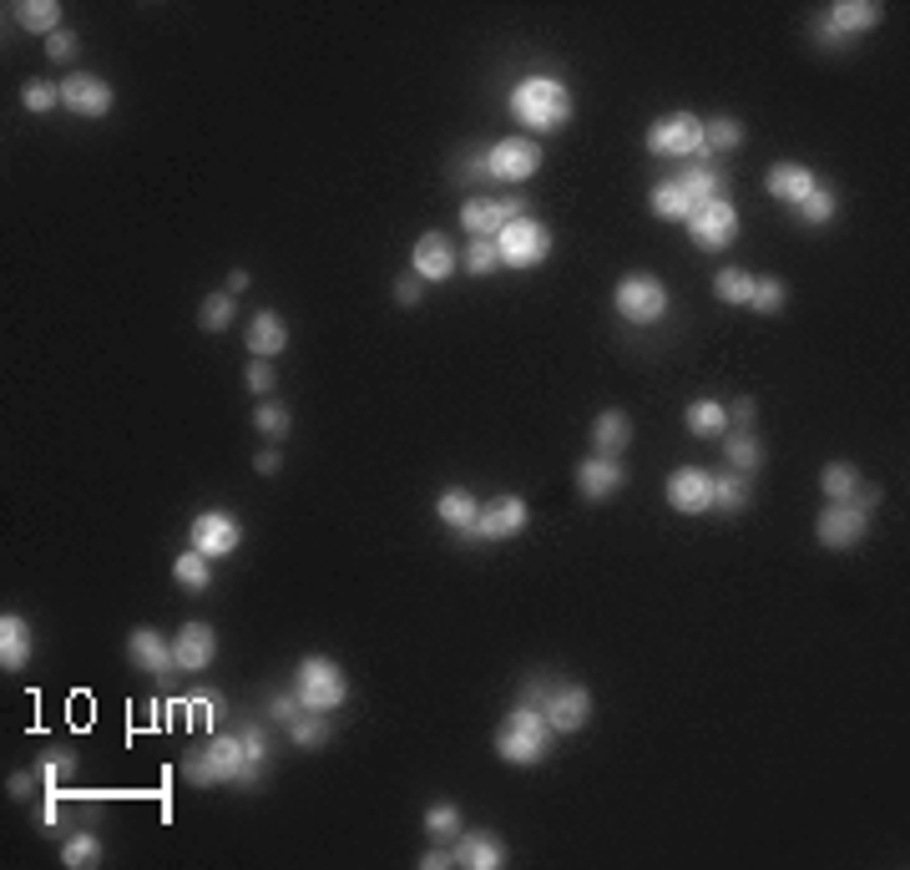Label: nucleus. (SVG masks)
<instances>
[{
    "label": "nucleus",
    "instance_id": "f704fd0d",
    "mask_svg": "<svg viewBox=\"0 0 910 870\" xmlns=\"http://www.w3.org/2000/svg\"><path fill=\"white\" fill-rule=\"evenodd\" d=\"M744 148V122L734 117H708L704 122V152L719 157V152H738Z\"/></svg>",
    "mask_w": 910,
    "mask_h": 870
},
{
    "label": "nucleus",
    "instance_id": "bf43d9fd",
    "mask_svg": "<svg viewBox=\"0 0 910 870\" xmlns=\"http://www.w3.org/2000/svg\"><path fill=\"white\" fill-rule=\"evenodd\" d=\"M253 466H258V471H264V476H274V471H279V466H283V456H279V451H264V456L253 461Z\"/></svg>",
    "mask_w": 910,
    "mask_h": 870
},
{
    "label": "nucleus",
    "instance_id": "6e6d98bb",
    "mask_svg": "<svg viewBox=\"0 0 910 870\" xmlns=\"http://www.w3.org/2000/svg\"><path fill=\"white\" fill-rule=\"evenodd\" d=\"M420 866H426V870H445V866H455V845H435V850H426V856H420Z\"/></svg>",
    "mask_w": 910,
    "mask_h": 870
},
{
    "label": "nucleus",
    "instance_id": "79ce46f5",
    "mask_svg": "<svg viewBox=\"0 0 910 870\" xmlns=\"http://www.w3.org/2000/svg\"><path fill=\"white\" fill-rule=\"evenodd\" d=\"M496 268H501L496 238H470V249H466V274H470V279H491Z\"/></svg>",
    "mask_w": 910,
    "mask_h": 870
},
{
    "label": "nucleus",
    "instance_id": "3c124183",
    "mask_svg": "<svg viewBox=\"0 0 910 870\" xmlns=\"http://www.w3.org/2000/svg\"><path fill=\"white\" fill-rule=\"evenodd\" d=\"M46 56L56 61V66H66V61L76 56V36H72V30H56V36H46Z\"/></svg>",
    "mask_w": 910,
    "mask_h": 870
},
{
    "label": "nucleus",
    "instance_id": "bb28decb",
    "mask_svg": "<svg viewBox=\"0 0 910 870\" xmlns=\"http://www.w3.org/2000/svg\"><path fill=\"white\" fill-rule=\"evenodd\" d=\"M647 207H653L658 218H668V223H688L698 203H693L688 192H683V182H678V177H662L658 188L647 192Z\"/></svg>",
    "mask_w": 910,
    "mask_h": 870
},
{
    "label": "nucleus",
    "instance_id": "2f4dec72",
    "mask_svg": "<svg viewBox=\"0 0 910 870\" xmlns=\"http://www.w3.org/2000/svg\"><path fill=\"white\" fill-rule=\"evenodd\" d=\"M820 491L830 502H860V471H855L850 461H830L820 471Z\"/></svg>",
    "mask_w": 910,
    "mask_h": 870
},
{
    "label": "nucleus",
    "instance_id": "9b49d317",
    "mask_svg": "<svg viewBox=\"0 0 910 870\" xmlns=\"http://www.w3.org/2000/svg\"><path fill=\"white\" fill-rule=\"evenodd\" d=\"M542 719L552 723V734H577L592 723V694L582 683H552V694L542 698Z\"/></svg>",
    "mask_w": 910,
    "mask_h": 870
},
{
    "label": "nucleus",
    "instance_id": "a18cd8bd",
    "mask_svg": "<svg viewBox=\"0 0 910 870\" xmlns=\"http://www.w3.org/2000/svg\"><path fill=\"white\" fill-rule=\"evenodd\" d=\"M784 299H789V289H784L779 279H754L749 310H754V314H779V310H784Z\"/></svg>",
    "mask_w": 910,
    "mask_h": 870
},
{
    "label": "nucleus",
    "instance_id": "864d4df0",
    "mask_svg": "<svg viewBox=\"0 0 910 870\" xmlns=\"http://www.w3.org/2000/svg\"><path fill=\"white\" fill-rule=\"evenodd\" d=\"M455 173L466 177V182H476V188H481V182H491V177H485V152H466V157L455 163Z\"/></svg>",
    "mask_w": 910,
    "mask_h": 870
},
{
    "label": "nucleus",
    "instance_id": "b1692460",
    "mask_svg": "<svg viewBox=\"0 0 910 870\" xmlns=\"http://www.w3.org/2000/svg\"><path fill=\"white\" fill-rule=\"evenodd\" d=\"M26 664H30V622L21 613H5L0 618V668L21 673Z\"/></svg>",
    "mask_w": 910,
    "mask_h": 870
},
{
    "label": "nucleus",
    "instance_id": "a211bd4d",
    "mask_svg": "<svg viewBox=\"0 0 910 870\" xmlns=\"http://www.w3.org/2000/svg\"><path fill=\"white\" fill-rule=\"evenodd\" d=\"M531 521V506L521 496H496L491 506H481V521H476V537L481 542H506L516 531H527Z\"/></svg>",
    "mask_w": 910,
    "mask_h": 870
},
{
    "label": "nucleus",
    "instance_id": "5701e85b",
    "mask_svg": "<svg viewBox=\"0 0 910 870\" xmlns=\"http://www.w3.org/2000/svg\"><path fill=\"white\" fill-rule=\"evenodd\" d=\"M814 182L820 177L809 173L805 163H774L769 167V177H763V188H769V198H779V203H789V207H799L814 192Z\"/></svg>",
    "mask_w": 910,
    "mask_h": 870
},
{
    "label": "nucleus",
    "instance_id": "09e8293b",
    "mask_svg": "<svg viewBox=\"0 0 910 870\" xmlns=\"http://www.w3.org/2000/svg\"><path fill=\"white\" fill-rule=\"evenodd\" d=\"M223 708H228V704H223L218 694H198L192 704H182V714H198V723H218Z\"/></svg>",
    "mask_w": 910,
    "mask_h": 870
},
{
    "label": "nucleus",
    "instance_id": "f3484780",
    "mask_svg": "<svg viewBox=\"0 0 910 870\" xmlns=\"http://www.w3.org/2000/svg\"><path fill=\"white\" fill-rule=\"evenodd\" d=\"M622 487H628V471H622L617 456H597V451H592L587 461H577V491H582L587 502H607V496H617Z\"/></svg>",
    "mask_w": 910,
    "mask_h": 870
},
{
    "label": "nucleus",
    "instance_id": "603ef678",
    "mask_svg": "<svg viewBox=\"0 0 910 870\" xmlns=\"http://www.w3.org/2000/svg\"><path fill=\"white\" fill-rule=\"evenodd\" d=\"M268 714H274L279 723H294L299 714H304V704H299V694H274L268 698Z\"/></svg>",
    "mask_w": 910,
    "mask_h": 870
},
{
    "label": "nucleus",
    "instance_id": "5fc2aeb1",
    "mask_svg": "<svg viewBox=\"0 0 910 870\" xmlns=\"http://www.w3.org/2000/svg\"><path fill=\"white\" fill-rule=\"evenodd\" d=\"M546 694H552V683H546V679H527V683H521V704H527V708H542Z\"/></svg>",
    "mask_w": 910,
    "mask_h": 870
},
{
    "label": "nucleus",
    "instance_id": "dca6fc26",
    "mask_svg": "<svg viewBox=\"0 0 910 870\" xmlns=\"http://www.w3.org/2000/svg\"><path fill=\"white\" fill-rule=\"evenodd\" d=\"M521 213H527L521 198H470V203L460 207V228H466L470 238H496L501 228L511 218H521Z\"/></svg>",
    "mask_w": 910,
    "mask_h": 870
},
{
    "label": "nucleus",
    "instance_id": "9d476101",
    "mask_svg": "<svg viewBox=\"0 0 910 870\" xmlns=\"http://www.w3.org/2000/svg\"><path fill=\"white\" fill-rule=\"evenodd\" d=\"M542 167L536 137H501L496 148H485V177L491 182H527Z\"/></svg>",
    "mask_w": 910,
    "mask_h": 870
},
{
    "label": "nucleus",
    "instance_id": "c756f323",
    "mask_svg": "<svg viewBox=\"0 0 910 870\" xmlns=\"http://www.w3.org/2000/svg\"><path fill=\"white\" fill-rule=\"evenodd\" d=\"M173 582L188 592H207L213 588V557H203L198 546H188V552H177L173 557Z\"/></svg>",
    "mask_w": 910,
    "mask_h": 870
},
{
    "label": "nucleus",
    "instance_id": "ddd939ff",
    "mask_svg": "<svg viewBox=\"0 0 910 870\" xmlns=\"http://www.w3.org/2000/svg\"><path fill=\"white\" fill-rule=\"evenodd\" d=\"M865 531H870V512L860 502H830L820 512V521H814V537H820L824 546H835V552L855 546Z\"/></svg>",
    "mask_w": 910,
    "mask_h": 870
},
{
    "label": "nucleus",
    "instance_id": "7ed1b4c3",
    "mask_svg": "<svg viewBox=\"0 0 910 870\" xmlns=\"http://www.w3.org/2000/svg\"><path fill=\"white\" fill-rule=\"evenodd\" d=\"M546 749H552V723L542 719V708L516 704L511 719L496 729V754L516 769H531L546 759Z\"/></svg>",
    "mask_w": 910,
    "mask_h": 870
},
{
    "label": "nucleus",
    "instance_id": "6e6552de",
    "mask_svg": "<svg viewBox=\"0 0 910 870\" xmlns=\"http://www.w3.org/2000/svg\"><path fill=\"white\" fill-rule=\"evenodd\" d=\"M612 304L628 325H658L662 314H668V289H662V279H653V274H628V279L617 283Z\"/></svg>",
    "mask_w": 910,
    "mask_h": 870
},
{
    "label": "nucleus",
    "instance_id": "ea45409f",
    "mask_svg": "<svg viewBox=\"0 0 910 870\" xmlns=\"http://www.w3.org/2000/svg\"><path fill=\"white\" fill-rule=\"evenodd\" d=\"M329 729H334V719H329V714H314V708H304V714L289 723V734H294L299 749H319L324 739H329Z\"/></svg>",
    "mask_w": 910,
    "mask_h": 870
},
{
    "label": "nucleus",
    "instance_id": "c85d7f7f",
    "mask_svg": "<svg viewBox=\"0 0 910 870\" xmlns=\"http://www.w3.org/2000/svg\"><path fill=\"white\" fill-rule=\"evenodd\" d=\"M683 420H688L698 441H723L729 436V405H719V400H693Z\"/></svg>",
    "mask_w": 910,
    "mask_h": 870
},
{
    "label": "nucleus",
    "instance_id": "39448f33",
    "mask_svg": "<svg viewBox=\"0 0 910 870\" xmlns=\"http://www.w3.org/2000/svg\"><path fill=\"white\" fill-rule=\"evenodd\" d=\"M647 152L653 157H673V163H704V122L693 112H673L647 127Z\"/></svg>",
    "mask_w": 910,
    "mask_h": 870
},
{
    "label": "nucleus",
    "instance_id": "6ab92c4d",
    "mask_svg": "<svg viewBox=\"0 0 910 870\" xmlns=\"http://www.w3.org/2000/svg\"><path fill=\"white\" fill-rule=\"evenodd\" d=\"M127 653H132V664L148 673V679H173L177 673V653H173V638L152 633V628H137L127 638Z\"/></svg>",
    "mask_w": 910,
    "mask_h": 870
},
{
    "label": "nucleus",
    "instance_id": "72a5a7b5",
    "mask_svg": "<svg viewBox=\"0 0 910 870\" xmlns=\"http://www.w3.org/2000/svg\"><path fill=\"white\" fill-rule=\"evenodd\" d=\"M723 456H729V466H734L738 476H754L763 466V445H759V436L738 430V436H723Z\"/></svg>",
    "mask_w": 910,
    "mask_h": 870
},
{
    "label": "nucleus",
    "instance_id": "423d86ee",
    "mask_svg": "<svg viewBox=\"0 0 910 870\" xmlns=\"http://www.w3.org/2000/svg\"><path fill=\"white\" fill-rule=\"evenodd\" d=\"M496 253H501V268H521V274H527V268L546 264V253H552V234H546L542 218L521 213V218H511L496 234Z\"/></svg>",
    "mask_w": 910,
    "mask_h": 870
},
{
    "label": "nucleus",
    "instance_id": "13d9d810",
    "mask_svg": "<svg viewBox=\"0 0 910 870\" xmlns=\"http://www.w3.org/2000/svg\"><path fill=\"white\" fill-rule=\"evenodd\" d=\"M395 299H400V304H420V279H415V274H410V279H400Z\"/></svg>",
    "mask_w": 910,
    "mask_h": 870
},
{
    "label": "nucleus",
    "instance_id": "f03ea898",
    "mask_svg": "<svg viewBox=\"0 0 910 870\" xmlns=\"http://www.w3.org/2000/svg\"><path fill=\"white\" fill-rule=\"evenodd\" d=\"M182 774H188L192 784H249V780H258L264 769L249 759L243 734H218V739H207L203 749H192L188 759H182Z\"/></svg>",
    "mask_w": 910,
    "mask_h": 870
},
{
    "label": "nucleus",
    "instance_id": "1a4fd4ad",
    "mask_svg": "<svg viewBox=\"0 0 910 870\" xmlns=\"http://www.w3.org/2000/svg\"><path fill=\"white\" fill-rule=\"evenodd\" d=\"M688 238H693V249H704V253L729 249V243L738 238V207L729 203V198H708V203H698L693 207V218H688Z\"/></svg>",
    "mask_w": 910,
    "mask_h": 870
},
{
    "label": "nucleus",
    "instance_id": "aec40b11",
    "mask_svg": "<svg viewBox=\"0 0 910 870\" xmlns=\"http://www.w3.org/2000/svg\"><path fill=\"white\" fill-rule=\"evenodd\" d=\"M173 653H177V668L182 673H203L213 658H218V633L207 622H182L173 633Z\"/></svg>",
    "mask_w": 910,
    "mask_h": 870
},
{
    "label": "nucleus",
    "instance_id": "680f3d73",
    "mask_svg": "<svg viewBox=\"0 0 910 870\" xmlns=\"http://www.w3.org/2000/svg\"><path fill=\"white\" fill-rule=\"evenodd\" d=\"M243 289H249V274H243V268H233V274H228V294H243Z\"/></svg>",
    "mask_w": 910,
    "mask_h": 870
},
{
    "label": "nucleus",
    "instance_id": "a878e982",
    "mask_svg": "<svg viewBox=\"0 0 910 870\" xmlns=\"http://www.w3.org/2000/svg\"><path fill=\"white\" fill-rule=\"evenodd\" d=\"M435 517H441V527L460 531V537H476V521H481V502H476L470 491L451 487V491H441V502H435Z\"/></svg>",
    "mask_w": 910,
    "mask_h": 870
},
{
    "label": "nucleus",
    "instance_id": "412c9836",
    "mask_svg": "<svg viewBox=\"0 0 910 870\" xmlns=\"http://www.w3.org/2000/svg\"><path fill=\"white\" fill-rule=\"evenodd\" d=\"M410 274L420 283H445L455 274V249L445 243V234H420L410 249Z\"/></svg>",
    "mask_w": 910,
    "mask_h": 870
},
{
    "label": "nucleus",
    "instance_id": "de8ad7c7",
    "mask_svg": "<svg viewBox=\"0 0 910 870\" xmlns=\"http://www.w3.org/2000/svg\"><path fill=\"white\" fill-rule=\"evenodd\" d=\"M243 384H249L253 395H274V365H268V360H249V369H243Z\"/></svg>",
    "mask_w": 910,
    "mask_h": 870
},
{
    "label": "nucleus",
    "instance_id": "a19ab883",
    "mask_svg": "<svg viewBox=\"0 0 910 870\" xmlns=\"http://www.w3.org/2000/svg\"><path fill=\"white\" fill-rule=\"evenodd\" d=\"M61 860H66V866H72V870H87V866H97V860H102V841H97L91 830H76L72 841L61 845Z\"/></svg>",
    "mask_w": 910,
    "mask_h": 870
},
{
    "label": "nucleus",
    "instance_id": "20e7f679",
    "mask_svg": "<svg viewBox=\"0 0 910 870\" xmlns=\"http://www.w3.org/2000/svg\"><path fill=\"white\" fill-rule=\"evenodd\" d=\"M294 694L304 708L314 714H334L344 698H350V679H344V668L334 658H324V653H308L304 664L294 668Z\"/></svg>",
    "mask_w": 910,
    "mask_h": 870
},
{
    "label": "nucleus",
    "instance_id": "4c0bfd02",
    "mask_svg": "<svg viewBox=\"0 0 910 870\" xmlns=\"http://www.w3.org/2000/svg\"><path fill=\"white\" fill-rule=\"evenodd\" d=\"M460 830H466V825H460V810H455L451 799H441V805H430V810H426V835L435 845H455Z\"/></svg>",
    "mask_w": 910,
    "mask_h": 870
},
{
    "label": "nucleus",
    "instance_id": "f257e3e1",
    "mask_svg": "<svg viewBox=\"0 0 910 870\" xmlns=\"http://www.w3.org/2000/svg\"><path fill=\"white\" fill-rule=\"evenodd\" d=\"M511 117L527 133H561L572 122V91L557 76H521L511 87Z\"/></svg>",
    "mask_w": 910,
    "mask_h": 870
},
{
    "label": "nucleus",
    "instance_id": "cd10ccee",
    "mask_svg": "<svg viewBox=\"0 0 910 870\" xmlns=\"http://www.w3.org/2000/svg\"><path fill=\"white\" fill-rule=\"evenodd\" d=\"M632 441V420L622 411H603L597 415V426H592V451L597 456H622Z\"/></svg>",
    "mask_w": 910,
    "mask_h": 870
},
{
    "label": "nucleus",
    "instance_id": "393cba45",
    "mask_svg": "<svg viewBox=\"0 0 910 870\" xmlns=\"http://www.w3.org/2000/svg\"><path fill=\"white\" fill-rule=\"evenodd\" d=\"M289 350V325H283L274 310H258L249 325V354L253 360H274V354Z\"/></svg>",
    "mask_w": 910,
    "mask_h": 870
},
{
    "label": "nucleus",
    "instance_id": "2eb2a0df",
    "mask_svg": "<svg viewBox=\"0 0 910 870\" xmlns=\"http://www.w3.org/2000/svg\"><path fill=\"white\" fill-rule=\"evenodd\" d=\"M61 106L72 112V117H106L112 112V87H106L97 72H72L61 81Z\"/></svg>",
    "mask_w": 910,
    "mask_h": 870
},
{
    "label": "nucleus",
    "instance_id": "0eeeda50",
    "mask_svg": "<svg viewBox=\"0 0 910 870\" xmlns=\"http://www.w3.org/2000/svg\"><path fill=\"white\" fill-rule=\"evenodd\" d=\"M881 5L875 0H835L830 15H824V26H814V41L820 46H845V41H860L870 30L881 26Z\"/></svg>",
    "mask_w": 910,
    "mask_h": 870
},
{
    "label": "nucleus",
    "instance_id": "37998d69",
    "mask_svg": "<svg viewBox=\"0 0 910 870\" xmlns=\"http://www.w3.org/2000/svg\"><path fill=\"white\" fill-rule=\"evenodd\" d=\"M233 294H228V289H223V294H207L203 299V310H198V325L207 329V335H218V329H228L233 325Z\"/></svg>",
    "mask_w": 910,
    "mask_h": 870
},
{
    "label": "nucleus",
    "instance_id": "4be33fe9",
    "mask_svg": "<svg viewBox=\"0 0 910 870\" xmlns=\"http://www.w3.org/2000/svg\"><path fill=\"white\" fill-rule=\"evenodd\" d=\"M455 866L501 870V866H506V841L491 835V830H460V835H455Z\"/></svg>",
    "mask_w": 910,
    "mask_h": 870
},
{
    "label": "nucleus",
    "instance_id": "4d7b16f0",
    "mask_svg": "<svg viewBox=\"0 0 910 870\" xmlns=\"http://www.w3.org/2000/svg\"><path fill=\"white\" fill-rule=\"evenodd\" d=\"M754 411H759V405H754L749 395H738V400H734V411H729V420H738V430H744V426L754 420Z\"/></svg>",
    "mask_w": 910,
    "mask_h": 870
},
{
    "label": "nucleus",
    "instance_id": "58836bf2",
    "mask_svg": "<svg viewBox=\"0 0 910 870\" xmlns=\"http://www.w3.org/2000/svg\"><path fill=\"white\" fill-rule=\"evenodd\" d=\"M754 279H759V274H749V268H719L713 294H719L723 304H749V299H754Z\"/></svg>",
    "mask_w": 910,
    "mask_h": 870
},
{
    "label": "nucleus",
    "instance_id": "c03bdc74",
    "mask_svg": "<svg viewBox=\"0 0 910 870\" xmlns=\"http://www.w3.org/2000/svg\"><path fill=\"white\" fill-rule=\"evenodd\" d=\"M253 426L264 430L268 441H283V436H289V430H294V415L283 411L279 400H264V405H258V411H253Z\"/></svg>",
    "mask_w": 910,
    "mask_h": 870
},
{
    "label": "nucleus",
    "instance_id": "c9c22d12",
    "mask_svg": "<svg viewBox=\"0 0 910 870\" xmlns=\"http://www.w3.org/2000/svg\"><path fill=\"white\" fill-rule=\"evenodd\" d=\"M794 213H799L809 228H824V223H835V213H839V192L830 188V182H814V192H809Z\"/></svg>",
    "mask_w": 910,
    "mask_h": 870
},
{
    "label": "nucleus",
    "instance_id": "473e14b6",
    "mask_svg": "<svg viewBox=\"0 0 910 870\" xmlns=\"http://www.w3.org/2000/svg\"><path fill=\"white\" fill-rule=\"evenodd\" d=\"M15 21H21V30L56 36V30H61V5H56V0H21V5H15Z\"/></svg>",
    "mask_w": 910,
    "mask_h": 870
},
{
    "label": "nucleus",
    "instance_id": "7c9ffc66",
    "mask_svg": "<svg viewBox=\"0 0 910 870\" xmlns=\"http://www.w3.org/2000/svg\"><path fill=\"white\" fill-rule=\"evenodd\" d=\"M678 182H683V192H688L693 203H708V198H723V188H729V177H723L719 167H708V163H688L683 173H678Z\"/></svg>",
    "mask_w": 910,
    "mask_h": 870
},
{
    "label": "nucleus",
    "instance_id": "49530a36",
    "mask_svg": "<svg viewBox=\"0 0 910 870\" xmlns=\"http://www.w3.org/2000/svg\"><path fill=\"white\" fill-rule=\"evenodd\" d=\"M21 102H26V112L46 117L51 106H61V87H56V81H26V91H21Z\"/></svg>",
    "mask_w": 910,
    "mask_h": 870
},
{
    "label": "nucleus",
    "instance_id": "e433bc0d",
    "mask_svg": "<svg viewBox=\"0 0 910 870\" xmlns=\"http://www.w3.org/2000/svg\"><path fill=\"white\" fill-rule=\"evenodd\" d=\"M749 506V476H713V512H729V517H738Z\"/></svg>",
    "mask_w": 910,
    "mask_h": 870
},
{
    "label": "nucleus",
    "instance_id": "4468645a",
    "mask_svg": "<svg viewBox=\"0 0 910 870\" xmlns=\"http://www.w3.org/2000/svg\"><path fill=\"white\" fill-rule=\"evenodd\" d=\"M668 506L683 517H708L713 512V471L704 466H678L668 476Z\"/></svg>",
    "mask_w": 910,
    "mask_h": 870
},
{
    "label": "nucleus",
    "instance_id": "f8f14e48",
    "mask_svg": "<svg viewBox=\"0 0 910 870\" xmlns=\"http://www.w3.org/2000/svg\"><path fill=\"white\" fill-rule=\"evenodd\" d=\"M188 542L203 552V557H233L238 542H243V527H238L233 512H198L188 527Z\"/></svg>",
    "mask_w": 910,
    "mask_h": 870
},
{
    "label": "nucleus",
    "instance_id": "052dcab7",
    "mask_svg": "<svg viewBox=\"0 0 910 870\" xmlns=\"http://www.w3.org/2000/svg\"><path fill=\"white\" fill-rule=\"evenodd\" d=\"M36 774H41V769H36ZM36 774H15V780H11V795H15V799H26V795H30V784H36Z\"/></svg>",
    "mask_w": 910,
    "mask_h": 870
},
{
    "label": "nucleus",
    "instance_id": "8fccbe9b",
    "mask_svg": "<svg viewBox=\"0 0 910 870\" xmlns=\"http://www.w3.org/2000/svg\"><path fill=\"white\" fill-rule=\"evenodd\" d=\"M36 769H41V780H46V784H56V780H66V774L76 769V759H72L66 749H56V754H46V759H41Z\"/></svg>",
    "mask_w": 910,
    "mask_h": 870
}]
</instances>
